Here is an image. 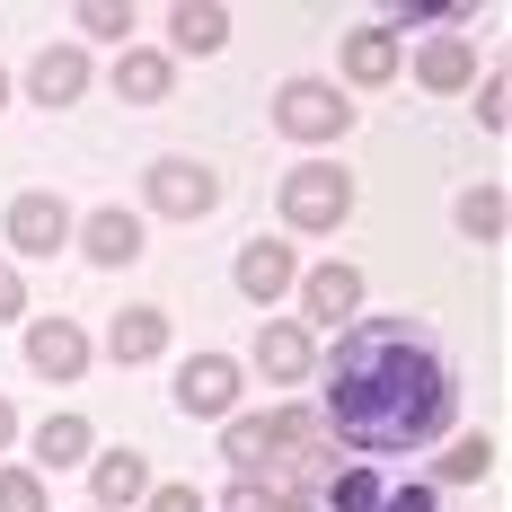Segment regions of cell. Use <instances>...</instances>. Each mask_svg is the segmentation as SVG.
<instances>
[{
    "mask_svg": "<svg viewBox=\"0 0 512 512\" xmlns=\"http://www.w3.org/2000/svg\"><path fill=\"white\" fill-rule=\"evenodd\" d=\"M318 371H327V433L354 442L371 468L398 460V451L442 442L451 415H460L451 354H442V336L415 327V318H354Z\"/></svg>",
    "mask_w": 512,
    "mask_h": 512,
    "instance_id": "1",
    "label": "cell"
},
{
    "mask_svg": "<svg viewBox=\"0 0 512 512\" xmlns=\"http://www.w3.org/2000/svg\"><path fill=\"white\" fill-rule=\"evenodd\" d=\"M354 212V177L336 168V159H301L292 177H283V221L292 230H336Z\"/></svg>",
    "mask_w": 512,
    "mask_h": 512,
    "instance_id": "2",
    "label": "cell"
},
{
    "mask_svg": "<svg viewBox=\"0 0 512 512\" xmlns=\"http://www.w3.org/2000/svg\"><path fill=\"white\" fill-rule=\"evenodd\" d=\"M274 124H283L292 142H336V133L354 124V98L327 89V80H292V89H274Z\"/></svg>",
    "mask_w": 512,
    "mask_h": 512,
    "instance_id": "3",
    "label": "cell"
},
{
    "mask_svg": "<svg viewBox=\"0 0 512 512\" xmlns=\"http://www.w3.org/2000/svg\"><path fill=\"white\" fill-rule=\"evenodd\" d=\"M0 230H9V248H18V256H53V248H71V204L45 195V186H18L9 212H0Z\"/></svg>",
    "mask_w": 512,
    "mask_h": 512,
    "instance_id": "4",
    "label": "cell"
},
{
    "mask_svg": "<svg viewBox=\"0 0 512 512\" xmlns=\"http://www.w3.org/2000/svg\"><path fill=\"white\" fill-rule=\"evenodd\" d=\"M309 442H318V415H265V424H256V415H239V424H230V460L239 468H256V460H301Z\"/></svg>",
    "mask_w": 512,
    "mask_h": 512,
    "instance_id": "5",
    "label": "cell"
},
{
    "mask_svg": "<svg viewBox=\"0 0 512 512\" xmlns=\"http://www.w3.org/2000/svg\"><path fill=\"white\" fill-rule=\"evenodd\" d=\"M256 371H265L274 389H301L309 371H318V336H309L301 318H265V327H256Z\"/></svg>",
    "mask_w": 512,
    "mask_h": 512,
    "instance_id": "6",
    "label": "cell"
},
{
    "mask_svg": "<svg viewBox=\"0 0 512 512\" xmlns=\"http://www.w3.org/2000/svg\"><path fill=\"white\" fill-rule=\"evenodd\" d=\"M239 389H248V371H239L230 354H195L186 371H177V407L186 415H230Z\"/></svg>",
    "mask_w": 512,
    "mask_h": 512,
    "instance_id": "7",
    "label": "cell"
},
{
    "mask_svg": "<svg viewBox=\"0 0 512 512\" xmlns=\"http://www.w3.org/2000/svg\"><path fill=\"white\" fill-rule=\"evenodd\" d=\"M221 204V177H212L204 159H151V212H212Z\"/></svg>",
    "mask_w": 512,
    "mask_h": 512,
    "instance_id": "8",
    "label": "cell"
},
{
    "mask_svg": "<svg viewBox=\"0 0 512 512\" xmlns=\"http://www.w3.org/2000/svg\"><path fill=\"white\" fill-rule=\"evenodd\" d=\"M301 292H309V318H301V327L318 336V327H345V318L362 309V274L345 265V256H336V265H309V274H301Z\"/></svg>",
    "mask_w": 512,
    "mask_h": 512,
    "instance_id": "9",
    "label": "cell"
},
{
    "mask_svg": "<svg viewBox=\"0 0 512 512\" xmlns=\"http://www.w3.org/2000/svg\"><path fill=\"white\" fill-rule=\"evenodd\" d=\"M27 362H36L45 380H80V371H89V336H80L71 318H36V327H27Z\"/></svg>",
    "mask_w": 512,
    "mask_h": 512,
    "instance_id": "10",
    "label": "cell"
},
{
    "mask_svg": "<svg viewBox=\"0 0 512 512\" xmlns=\"http://www.w3.org/2000/svg\"><path fill=\"white\" fill-rule=\"evenodd\" d=\"M71 230H80V256H89V265H133V256H142V221L124 204L89 212V221H71Z\"/></svg>",
    "mask_w": 512,
    "mask_h": 512,
    "instance_id": "11",
    "label": "cell"
},
{
    "mask_svg": "<svg viewBox=\"0 0 512 512\" xmlns=\"http://www.w3.org/2000/svg\"><path fill=\"white\" fill-rule=\"evenodd\" d=\"M80 89H89V53L80 45H45L36 53V71H27V98L36 106H71Z\"/></svg>",
    "mask_w": 512,
    "mask_h": 512,
    "instance_id": "12",
    "label": "cell"
},
{
    "mask_svg": "<svg viewBox=\"0 0 512 512\" xmlns=\"http://www.w3.org/2000/svg\"><path fill=\"white\" fill-rule=\"evenodd\" d=\"M239 292H248V301L292 292V248H283V239H248V248H239Z\"/></svg>",
    "mask_w": 512,
    "mask_h": 512,
    "instance_id": "13",
    "label": "cell"
},
{
    "mask_svg": "<svg viewBox=\"0 0 512 512\" xmlns=\"http://www.w3.org/2000/svg\"><path fill=\"white\" fill-rule=\"evenodd\" d=\"M159 345H168V318H159V309H124V318L106 327V354L115 362H151Z\"/></svg>",
    "mask_w": 512,
    "mask_h": 512,
    "instance_id": "14",
    "label": "cell"
},
{
    "mask_svg": "<svg viewBox=\"0 0 512 512\" xmlns=\"http://www.w3.org/2000/svg\"><path fill=\"white\" fill-rule=\"evenodd\" d=\"M89 442H98V433H89L80 415H45V424H36V468H80Z\"/></svg>",
    "mask_w": 512,
    "mask_h": 512,
    "instance_id": "15",
    "label": "cell"
},
{
    "mask_svg": "<svg viewBox=\"0 0 512 512\" xmlns=\"http://www.w3.org/2000/svg\"><path fill=\"white\" fill-rule=\"evenodd\" d=\"M389 71H398V45H389V27H354V36H345V80L380 89Z\"/></svg>",
    "mask_w": 512,
    "mask_h": 512,
    "instance_id": "16",
    "label": "cell"
},
{
    "mask_svg": "<svg viewBox=\"0 0 512 512\" xmlns=\"http://www.w3.org/2000/svg\"><path fill=\"white\" fill-rule=\"evenodd\" d=\"M115 98L124 106H159L168 98V53H124V62H115Z\"/></svg>",
    "mask_w": 512,
    "mask_h": 512,
    "instance_id": "17",
    "label": "cell"
},
{
    "mask_svg": "<svg viewBox=\"0 0 512 512\" xmlns=\"http://www.w3.org/2000/svg\"><path fill=\"white\" fill-rule=\"evenodd\" d=\"M89 486H98V504H133V495H151V468L133 451H106V460H89Z\"/></svg>",
    "mask_w": 512,
    "mask_h": 512,
    "instance_id": "18",
    "label": "cell"
},
{
    "mask_svg": "<svg viewBox=\"0 0 512 512\" xmlns=\"http://www.w3.org/2000/svg\"><path fill=\"white\" fill-rule=\"evenodd\" d=\"M415 71H424V89H460L468 71H477V53H468L460 36H433V45L415 53Z\"/></svg>",
    "mask_w": 512,
    "mask_h": 512,
    "instance_id": "19",
    "label": "cell"
},
{
    "mask_svg": "<svg viewBox=\"0 0 512 512\" xmlns=\"http://www.w3.org/2000/svg\"><path fill=\"white\" fill-rule=\"evenodd\" d=\"M168 45H177V53H221V45H230V18H221V9H177Z\"/></svg>",
    "mask_w": 512,
    "mask_h": 512,
    "instance_id": "20",
    "label": "cell"
},
{
    "mask_svg": "<svg viewBox=\"0 0 512 512\" xmlns=\"http://www.w3.org/2000/svg\"><path fill=\"white\" fill-rule=\"evenodd\" d=\"M327 504H336V512H380V504H389V477L362 460V468H345V477L327 486Z\"/></svg>",
    "mask_w": 512,
    "mask_h": 512,
    "instance_id": "21",
    "label": "cell"
},
{
    "mask_svg": "<svg viewBox=\"0 0 512 512\" xmlns=\"http://www.w3.org/2000/svg\"><path fill=\"white\" fill-rule=\"evenodd\" d=\"M0 512H45V477L36 468H0Z\"/></svg>",
    "mask_w": 512,
    "mask_h": 512,
    "instance_id": "22",
    "label": "cell"
},
{
    "mask_svg": "<svg viewBox=\"0 0 512 512\" xmlns=\"http://www.w3.org/2000/svg\"><path fill=\"white\" fill-rule=\"evenodd\" d=\"M460 221H468V239H495V221H504V195H495V186H486V195H468Z\"/></svg>",
    "mask_w": 512,
    "mask_h": 512,
    "instance_id": "23",
    "label": "cell"
},
{
    "mask_svg": "<svg viewBox=\"0 0 512 512\" xmlns=\"http://www.w3.org/2000/svg\"><path fill=\"white\" fill-rule=\"evenodd\" d=\"M486 468H495V451H486V442H460V451L442 460V477H486Z\"/></svg>",
    "mask_w": 512,
    "mask_h": 512,
    "instance_id": "24",
    "label": "cell"
},
{
    "mask_svg": "<svg viewBox=\"0 0 512 512\" xmlns=\"http://www.w3.org/2000/svg\"><path fill=\"white\" fill-rule=\"evenodd\" d=\"M80 27H89V36H106V45H115V36H124V27H133V9H106V0H98V9H80Z\"/></svg>",
    "mask_w": 512,
    "mask_h": 512,
    "instance_id": "25",
    "label": "cell"
},
{
    "mask_svg": "<svg viewBox=\"0 0 512 512\" xmlns=\"http://www.w3.org/2000/svg\"><path fill=\"white\" fill-rule=\"evenodd\" d=\"M380 512H442V495H433V486H389Z\"/></svg>",
    "mask_w": 512,
    "mask_h": 512,
    "instance_id": "26",
    "label": "cell"
},
{
    "mask_svg": "<svg viewBox=\"0 0 512 512\" xmlns=\"http://www.w3.org/2000/svg\"><path fill=\"white\" fill-rule=\"evenodd\" d=\"M151 512H204V504H195V486H151Z\"/></svg>",
    "mask_w": 512,
    "mask_h": 512,
    "instance_id": "27",
    "label": "cell"
},
{
    "mask_svg": "<svg viewBox=\"0 0 512 512\" xmlns=\"http://www.w3.org/2000/svg\"><path fill=\"white\" fill-rule=\"evenodd\" d=\"M18 309H27V301H18V274L0 265V318H18Z\"/></svg>",
    "mask_w": 512,
    "mask_h": 512,
    "instance_id": "28",
    "label": "cell"
},
{
    "mask_svg": "<svg viewBox=\"0 0 512 512\" xmlns=\"http://www.w3.org/2000/svg\"><path fill=\"white\" fill-rule=\"evenodd\" d=\"M9 433H18V407H9V398H0V451H9Z\"/></svg>",
    "mask_w": 512,
    "mask_h": 512,
    "instance_id": "29",
    "label": "cell"
},
{
    "mask_svg": "<svg viewBox=\"0 0 512 512\" xmlns=\"http://www.w3.org/2000/svg\"><path fill=\"white\" fill-rule=\"evenodd\" d=\"M0 106H9V71H0Z\"/></svg>",
    "mask_w": 512,
    "mask_h": 512,
    "instance_id": "30",
    "label": "cell"
}]
</instances>
